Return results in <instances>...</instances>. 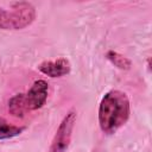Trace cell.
Listing matches in <instances>:
<instances>
[{
    "label": "cell",
    "mask_w": 152,
    "mask_h": 152,
    "mask_svg": "<svg viewBox=\"0 0 152 152\" xmlns=\"http://www.w3.org/2000/svg\"><path fill=\"white\" fill-rule=\"evenodd\" d=\"M131 114L129 100L124 91L110 90L104 94L99 107V124L106 134H114Z\"/></svg>",
    "instance_id": "cell-1"
},
{
    "label": "cell",
    "mask_w": 152,
    "mask_h": 152,
    "mask_svg": "<svg viewBox=\"0 0 152 152\" xmlns=\"http://www.w3.org/2000/svg\"><path fill=\"white\" fill-rule=\"evenodd\" d=\"M49 86L44 80H37L27 93H20L8 100V112L15 118H24L27 113L42 108L48 100Z\"/></svg>",
    "instance_id": "cell-2"
},
{
    "label": "cell",
    "mask_w": 152,
    "mask_h": 152,
    "mask_svg": "<svg viewBox=\"0 0 152 152\" xmlns=\"http://www.w3.org/2000/svg\"><path fill=\"white\" fill-rule=\"evenodd\" d=\"M36 19V8L27 1H18L11 5V10L0 7V28L21 30L31 25Z\"/></svg>",
    "instance_id": "cell-3"
},
{
    "label": "cell",
    "mask_w": 152,
    "mask_h": 152,
    "mask_svg": "<svg viewBox=\"0 0 152 152\" xmlns=\"http://www.w3.org/2000/svg\"><path fill=\"white\" fill-rule=\"evenodd\" d=\"M76 122V112L70 110L61 121L56 134L52 139L49 152H66L72 135V129Z\"/></svg>",
    "instance_id": "cell-4"
},
{
    "label": "cell",
    "mask_w": 152,
    "mask_h": 152,
    "mask_svg": "<svg viewBox=\"0 0 152 152\" xmlns=\"http://www.w3.org/2000/svg\"><path fill=\"white\" fill-rule=\"evenodd\" d=\"M38 69L49 77H62L70 72L71 66L66 58H58L56 61H45L40 63Z\"/></svg>",
    "instance_id": "cell-5"
},
{
    "label": "cell",
    "mask_w": 152,
    "mask_h": 152,
    "mask_svg": "<svg viewBox=\"0 0 152 152\" xmlns=\"http://www.w3.org/2000/svg\"><path fill=\"white\" fill-rule=\"evenodd\" d=\"M25 129V127H18L14 125H11L5 120L4 118H0V140L11 139L14 137H18L21 134V132Z\"/></svg>",
    "instance_id": "cell-6"
},
{
    "label": "cell",
    "mask_w": 152,
    "mask_h": 152,
    "mask_svg": "<svg viewBox=\"0 0 152 152\" xmlns=\"http://www.w3.org/2000/svg\"><path fill=\"white\" fill-rule=\"evenodd\" d=\"M107 58L116 68H119L121 70H128L131 68V65H132V62L128 58H126L125 56H122V55H120V53H118L116 51H113V50L107 52Z\"/></svg>",
    "instance_id": "cell-7"
}]
</instances>
